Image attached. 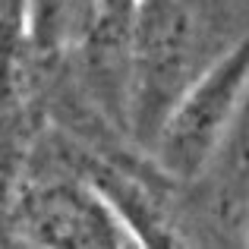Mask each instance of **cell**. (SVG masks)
<instances>
[{
	"mask_svg": "<svg viewBox=\"0 0 249 249\" xmlns=\"http://www.w3.org/2000/svg\"><path fill=\"white\" fill-rule=\"evenodd\" d=\"M237 35L218 0H139L129 35L123 129L152 148L164 117Z\"/></svg>",
	"mask_w": 249,
	"mask_h": 249,
	"instance_id": "obj_1",
	"label": "cell"
},
{
	"mask_svg": "<svg viewBox=\"0 0 249 249\" xmlns=\"http://www.w3.org/2000/svg\"><path fill=\"white\" fill-rule=\"evenodd\" d=\"M249 89V35L237 38L164 117L152 148L161 174L193 183L208 170Z\"/></svg>",
	"mask_w": 249,
	"mask_h": 249,
	"instance_id": "obj_2",
	"label": "cell"
},
{
	"mask_svg": "<svg viewBox=\"0 0 249 249\" xmlns=\"http://www.w3.org/2000/svg\"><path fill=\"white\" fill-rule=\"evenodd\" d=\"M16 233L25 243L63 249H117L136 240L117 208L82 180L32 186L16 208Z\"/></svg>",
	"mask_w": 249,
	"mask_h": 249,
	"instance_id": "obj_3",
	"label": "cell"
},
{
	"mask_svg": "<svg viewBox=\"0 0 249 249\" xmlns=\"http://www.w3.org/2000/svg\"><path fill=\"white\" fill-rule=\"evenodd\" d=\"M218 155H221L218 214L224 218L231 231L233 227L240 231L243 224H249V89Z\"/></svg>",
	"mask_w": 249,
	"mask_h": 249,
	"instance_id": "obj_4",
	"label": "cell"
},
{
	"mask_svg": "<svg viewBox=\"0 0 249 249\" xmlns=\"http://www.w3.org/2000/svg\"><path fill=\"white\" fill-rule=\"evenodd\" d=\"M29 38L38 57H57L63 48L79 44L85 0H25Z\"/></svg>",
	"mask_w": 249,
	"mask_h": 249,
	"instance_id": "obj_5",
	"label": "cell"
}]
</instances>
